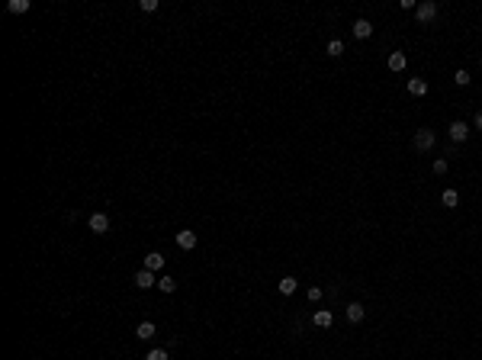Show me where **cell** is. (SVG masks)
I'll use <instances>...</instances> for the list:
<instances>
[{
  "label": "cell",
  "instance_id": "4fadbf2b",
  "mask_svg": "<svg viewBox=\"0 0 482 360\" xmlns=\"http://www.w3.org/2000/svg\"><path fill=\"white\" fill-rule=\"evenodd\" d=\"M409 93H412V97H424V93H427V84H424L421 77H412L409 80Z\"/></svg>",
  "mask_w": 482,
  "mask_h": 360
},
{
  "label": "cell",
  "instance_id": "8fae6325",
  "mask_svg": "<svg viewBox=\"0 0 482 360\" xmlns=\"http://www.w3.org/2000/svg\"><path fill=\"white\" fill-rule=\"evenodd\" d=\"M344 315H347V322H350V325L363 322V305H360V302H350L347 309H344Z\"/></svg>",
  "mask_w": 482,
  "mask_h": 360
},
{
  "label": "cell",
  "instance_id": "277c9868",
  "mask_svg": "<svg viewBox=\"0 0 482 360\" xmlns=\"http://www.w3.org/2000/svg\"><path fill=\"white\" fill-rule=\"evenodd\" d=\"M90 232L106 235V232H110V216H106V213H93L90 216Z\"/></svg>",
  "mask_w": 482,
  "mask_h": 360
},
{
  "label": "cell",
  "instance_id": "44dd1931",
  "mask_svg": "<svg viewBox=\"0 0 482 360\" xmlns=\"http://www.w3.org/2000/svg\"><path fill=\"white\" fill-rule=\"evenodd\" d=\"M434 174H437V177H440V174H447V161H444V158L434 161Z\"/></svg>",
  "mask_w": 482,
  "mask_h": 360
},
{
  "label": "cell",
  "instance_id": "d6986e66",
  "mask_svg": "<svg viewBox=\"0 0 482 360\" xmlns=\"http://www.w3.org/2000/svg\"><path fill=\"white\" fill-rule=\"evenodd\" d=\"M138 10L141 13H154L158 10V0H138Z\"/></svg>",
  "mask_w": 482,
  "mask_h": 360
},
{
  "label": "cell",
  "instance_id": "ba28073f",
  "mask_svg": "<svg viewBox=\"0 0 482 360\" xmlns=\"http://www.w3.org/2000/svg\"><path fill=\"white\" fill-rule=\"evenodd\" d=\"M276 289H280L283 296H293L296 289H299V280H296V277H283V280L276 283Z\"/></svg>",
  "mask_w": 482,
  "mask_h": 360
},
{
  "label": "cell",
  "instance_id": "7a4b0ae2",
  "mask_svg": "<svg viewBox=\"0 0 482 360\" xmlns=\"http://www.w3.org/2000/svg\"><path fill=\"white\" fill-rule=\"evenodd\" d=\"M434 142H437V135H434L431 129H418L415 132V151H431Z\"/></svg>",
  "mask_w": 482,
  "mask_h": 360
},
{
  "label": "cell",
  "instance_id": "ac0fdd59",
  "mask_svg": "<svg viewBox=\"0 0 482 360\" xmlns=\"http://www.w3.org/2000/svg\"><path fill=\"white\" fill-rule=\"evenodd\" d=\"M328 55H331V58L344 55V42H341V39H331V42H328Z\"/></svg>",
  "mask_w": 482,
  "mask_h": 360
},
{
  "label": "cell",
  "instance_id": "9a60e30c",
  "mask_svg": "<svg viewBox=\"0 0 482 360\" xmlns=\"http://www.w3.org/2000/svg\"><path fill=\"white\" fill-rule=\"evenodd\" d=\"M29 0H10V3H6V10H10V13H26V10H29Z\"/></svg>",
  "mask_w": 482,
  "mask_h": 360
},
{
  "label": "cell",
  "instance_id": "7402d4cb",
  "mask_svg": "<svg viewBox=\"0 0 482 360\" xmlns=\"http://www.w3.org/2000/svg\"><path fill=\"white\" fill-rule=\"evenodd\" d=\"M470 80H473V77H470V71H457V84H460V87H466Z\"/></svg>",
  "mask_w": 482,
  "mask_h": 360
},
{
  "label": "cell",
  "instance_id": "d4e9b609",
  "mask_svg": "<svg viewBox=\"0 0 482 360\" xmlns=\"http://www.w3.org/2000/svg\"><path fill=\"white\" fill-rule=\"evenodd\" d=\"M476 129H482V110L476 113Z\"/></svg>",
  "mask_w": 482,
  "mask_h": 360
},
{
  "label": "cell",
  "instance_id": "9c48e42d",
  "mask_svg": "<svg viewBox=\"0 0 482 360\" xmlns=\"http://www.w3.org/2000/svg\"><path fill=\"white\" fill-rule=\"evenodd\" d=\"M312 322H315L318 328H331V325H335V315H331L328 309H318L315 315H312Z\"/></svg>",
  "mask_w": 482,
  "mask_h": 360
},
{
  "label": "cell",
  "instance_id": "30bf717a",
  "mask_svg": "<svg viewBox=\"0 0 482 360\" xmlns=\"http://www.w3.org/2000/svg\"><path fill=\"white\" fill-rule=\"evenodd\" d=\"M161 267H164V254H161V251H151V254L145 257V270H154V274H158Z\"/></svg>",
  "mask_w": 482,
  "mask_h": 360
},
{
  "label": "cell",
  "instance_id": "5b68a950",
  "mask_svg": "<svg viewBox=\"0 0 482 360\" xmlns=\"http://www.w3.org/2000/svg\"><path fill=\"white\" fill-rule=\"evenodd\" d=\"M470 139V126H466V122H450V142H466Z\"/></svg>",
  "mask_w": 482,
  "mask_h": 360
},
{
  "label": "cell",
  "instance_id": "603a6c76",
  "mask_svg": "<svg viewBox=\"0 0 482 360\" xmlns=\"http://www.w3.org/2000/svg\"><path fill=\"white\" fill-rule=\"evenodd\" d=\"M318 299H322V287H312L309 289V302H318Z\"/></svg>",
  "mask_w": 482,
  "mask_h": 360
},
{
  "label": "cell",
  "instance_id": "cb8c5ba5",
  "mask_svg": "<svg viewBox=\"0 0 482 360\" xmlns=\"http://www.w3.org/2000/svg\"><path fill=\"white\" fill-rule=\"evenodd\" d=\"M399 6H402V10H418L415 0H399Z\"/></svg>",
  "mask_w": 482,
  "mask_h": 360
},
{
  "label": "cell",
  "instance_id": "8992f818",
  "mask_svg": "<svg viewBox=\"0 0 482 360\" xmlns=\"http://www.w3.org/2000/svg\"><path fill=\"white\" fill-rule=\"evenodd\" d=\"M370 36H373L370 19H354V39H370Z\"/></svg>",
  "mask_w": 482,
  "mask_h": 360
},
{
  "label": "cell",
  "instance_id": "e0dca14e",
  "mask_svg": "<svg viewBox=\"0 0 482 360\" xmlns=\"http://www.w3.org/2000/svg\"><path fill=\"white\" fill-rule=\"evenodd\" d=\"M440 200H444V206H457V203H460V193H457V190H444V196H440Z\"/></svg>",
  "mask_w": 482,
  "mask_h": 360
},
{
  "label": "cell",
  "instance_id": "7c38bea8",
  "mask_svg": "<svg viewBox=\"0 0 482 360\" xmlns=\"http://www.w3.org/2000/svg\"><path fill=\"white\" fill-rule=\"evenodd\" d=\"M135 338H138V341H151V338H154V325L151 322H141L138 328H135Z\"/></svg>",
  "mask_w": 482,
  "mask_h": 360
},
{
  "label": "cell",
  "instance_id": "2e32d148",
  "mask_svg": "<svg viewBox=\"0 0 482 360\" xmlns=\"http://www.w3.org/2000/svg\"><path fill=\"white\" fill-rule=\"evenodd\" d=\"M158 289H161V293H174V289H177L174 277H161V280H158Z\"/></svg>",
  "mask_w": 482,
  "mask_h": 360
},
{
  "label": "cell",
  "instance_id": "3957f363",
  "mask_svg": "<svg viewBox=\"0 0 482 360\" xmlns=\"http://www.w3.org/2000/svg\"><path fill=\"white\" fill-rule=\"evenodd\" d=\"M132 283L138 289H151V287H158V280H154V270H138V274L132 277Z\"/></svg>",
  "mask_w": 482,
  "mask_h": 360
},
{
  "label": "cell",
  "instance_id": "6da1fadb",
  "mask_svg": "<svg viewBox=\"0 0 482 360\" xmlns=\"http://www.w3.org/2000/svg\"><path fill=\"white\" fill-rule=\"evenodd\" d=\"M415 16H418V23H434L437 19V3L434 0H424V3H418V10H415Z\"/></svg>",
  "mask_w": 482,
  "mask_h": 360
},
{
  "label": "cell",
  "instance_id": "52a82bcc",
  "mask_svg": "<svg viewBox=\"0 0 482 360\" xmlns=\"http://www.w3.org/2000/svg\"><path fill=\"white\" fill-rule=\"evenodd\" d=\"M177 244H180L183 251H193V248H196V232H190V228L177 232Z\"/></svg>",
  "mask_w": 482,
  "mask_h": 360
},
{
  "label": "cell",
  "instance_id": "5bb4252c",
  "mask_svg": "<svg viewBox=\"0 0 482 360\" xmlns=\"http://www.w3.org/2000/svg\"><path fill=\"white\" fill-rule=\"evenodd\" d=\"M389 71H405V52H392L389 55Z\"/></svg>",
  "mask_w": 482,
  "mask_h": 360
},
{
  "label": "cell",
  "instance_id": "ffe728a7",
  "mask_svg": "<svg viewBox=\"0 0 482 360\" xmlns=\"http://www.w3.org/2000/svg\"><path fill=\"white\" fill-rule=\"evenodd\" d=\"M145 360H167V351L164 348H154V351H148Z\"/></svg>",
  "mask_w": 482,
  "mask_h": 360
}]
</instances>
